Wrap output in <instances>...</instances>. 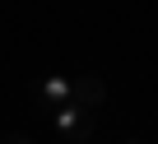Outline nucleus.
Listing matches in <instances>:
<instances>
[{"instance_id":"f257e3e1","label":"nucleus","mask_w":158,"mask_h":144,"mask_svg":"<svg viewBox=\"0 0 158 144\" xmlns=\"http://www.w3.org/2000/svg\"><path fill=\"white\" fill-rule=\"evenodd\" d=\"M47 116H51V125H56V135H60L65 144H93L98 116H93L89 107H79V102H65V107H51Z\"/></svg>"},{"instance_id":"f03ea898","label":"nucleus","mask_w":158,"mask_h":144,"mask_svg":"<svg viewBox=\"0 0 158 144\" xmlns=\"http://www.w3.org/2000/svg\"><path fill=\"white\" fill-rule=\"evenodd\" d=\"M28 93L51 112V107H65V102H74L70 98V79H60V75H42V79H33L28 84Z\"/></svg>"},{"instance_id":"7ed1b4c3","label":"nucleus","mask_w":158,"mask_h":144,"mask_svg":"<svg viewBox=\"0 0 158 144\" xmlns=\"http://www.w3.org/2000/svg\"><path fill=\"white\" fill-rule=\"evenodd\" d=\"M70 98H74L79 107L98 112V107L107 102V84H102L98 75H79V79H70Z\"/></svg>"},{"instance_id":"20e7f679","label":"nucleus","mask_w":158,"mask_h":144,"mask_svg":"<svg viewBox=\"0 0 158 144\" xmlns=\"http://www.w3.org/2000/svg\"><path fill=\"white\" fill-rule=\"evenodd\" d=\"M0 144H33V139H23V135H5Z\"/></svg>"},{"instance_id":"39448f33","label":"nucleus","mask_w":158,"mask_h":144,"mask_svg":"<svg viewBox=\"0 0 158 144\" xmlns=\"http://www.w3.org/2000/svg\"><path fill=\"white\" fill-rule=\"evenodd\" d=\"M153 144H158V139H153Z\"/></svg>"}]
</instances>
